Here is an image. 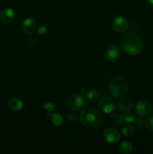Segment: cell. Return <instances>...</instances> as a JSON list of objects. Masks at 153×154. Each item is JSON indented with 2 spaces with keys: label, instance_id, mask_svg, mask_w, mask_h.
I'll list each match as a JSON object with an SVG mask.
<instances>
[{
  "label": "cell",
  "instance_id": "obj_18",
  "mask_svg": "<svg viewBox=\"0 0 153 154\" xmlns=\"http://www.w3.org/2000/svg\"><path fill=\"white\" fill-rule=\"evenodd\" d=\"M123 118H124V122H126V123H134V121L136 119V116L131 112H126L123 115Z\"/></svg>",
  "mask_w": 153,
  "mask_h": 154
},
{
  "label": "cell",
  "instance_id": "obj_16",
  "mask_svg": "<svg viewBox=\"0 0 153 154\" xmlns=\"http://www.w3.org/2000/svg\"><path fill=\"white\" fill-rule=\"evenodd\" d=\"M111 118L113 120L114 123L116 125H118V126H121V125H122L124 122L123 116L120 113H113V114L111 115Z\"/></svg>",
  "mask_w": 153,
  "mask_h": 154
},
{
  "label": "cell",
  "instance_id": "obj_8",
  "mask_svg": "<svg viewBox=\"0 0 153 154\" xmlns=\"http://www.w3.org/2000/svg\"><path fill=\"white\" fill-rule=\"evenodd\" d=\"M120 56V49L116 44L109 45L105 51V58L110 62H115Z\"/></svg>",
  "mask_w": 153,
  "mask_h": 154
},
{
  "label": "cell",
  "instance_id": "obj_19",
  "mask_svg": "<svg viewBox=\"0 0 153 154\" xmlns=\"http://www.w3.org/2000/svg\"><path fill=\"white\" fill-rule=\"evenodd\" d=\"M122 134L124 135V136H130L134 134V129L132 126H125L122 130Z\"/></svg>",
  "mask_w": 153,
  "mask_h": 154
},
{
  "label": "cell",
  "instance_id": "obj_15",
  "mask_svg": "<svg viewBox=\"0 0 153 154\" xmlns=\"http://www.w3.org/2000/svg\"><path fill=\"white\" fill-rule=\"evenodd\" d=\"M86 97L90 102H95L100 97V92L98 90L93 89V90H91L87 92L86 94Z\"/></svg>",
  "mask_w": 153,
  "mask_h": 154
},
{
  "label": "cell",
  "instance_id": "obj_23",
  "mask_svg": "<svg viewBox=\"0 0 153 154\" xmlns=\"http://www.w3.org/2000/svg\"><path fill=\"white\" fill-rule=\"evenodd\" d=\"M46 32V27L44 26H42L39 27L38 29V33L40 35H42L45 34V32Z\"/></svg>",
  "mask_w": 153,
  "mask_h": 154
},
{
  "label": "cell",
  "instance_id": "obj_25",
  "mask_svg": "<svg viewBox=\"0 0 153 154\" xmlns=\"http://www.w3.org/2000/svg\"><path fill=\"white\" fill-rule=\"evenodd\" d=\"M148 4L151 6L152 8H153V0H146Z\"/></svg>",
  "mask_w": 153,
  "mask_h": 154
},
{
  "label": "cell",
  "instance_id": "obj_24",
  "mask_svg": "<svg viewBox=\"0 0 153 154\" xmlns=\"http://www.w3.org/2000/svg\"><path fill=\"white\" fill-rule=\"evenodd\" d=\"M28 45L29 47H31V48H33V47H35L36 45H37V42H35V41L34 40V39H31L30 41H28Z\"/></svg>",
  "mask_w": 153,
  "mask_h": 154
},
{
  "label": "cell",
  "instance_id": "obj_1",
  "mask_svg": "<svg viewBox=\"0 0 153 154\" xmlns=\"http://www.w3.org/2000/svg\"><path fill=\"white\" fill-rule=\"evenodd\" d=\"M120 45L123 51L129 56H136L142 49L140 38L134 32H128L123 35L120 41Z\"/></svg>",
  "mask_w": 153,
  "mask_h": 154
},
{
  "label": "cell",
  "instance_id": "obj_11",
  "mask_svg": "<svg viewBox=\"0 0 153 154\" xmlns=\"http://www.w3.org/2000/svg\"><path fill=\"white\" fill-rule=\"evenodd\" d=\"M14 18V11L10 8H4L0 12V21L2 23H10Z\"/></svg>",
  "mask_w": 153,
  "mask_h": 154
},
{
  "label": "cell",
  "instance_id": "obj_7",
  "mask_svg": "<svg viewBox=\"0 0 153 154\" xmlns=\"http://www.w3.org/2000/svg\"><path fill=\"white\" fill-rule=\"evenodd\" d=\"M112 27L118 33H124L128 27V22L127 19L122 16H117L112 20Z\"/></svg>",
  "mask_w": 153,
  "mask_h": 154
},
{
  "label": "cell",
  "instance_id": "obj_12",
  "mask_svg": "<svg viewBox=\"0 0 153 154\" xmlns=\"http://www.w3.org/2000/svg\"><path fill=\"white\" fill-rule=\"evenodd\" d=\"M133 105V102L129 98H122L118 102V108L120 111H128Z\"/></svg>",
  "mask_w": 153,
  "mask_h": 154
},
{
  "label": "cell",
  "instance_id": "obj_14",
  "mask_svg": "<svg viewBox=\"0 0 153 154\" xmlns=\"http://www.w3.org/2000/svg\"><path fill=\"white\" fill-rule=\"evenodd\" d=\"M119 150L122 153H130L132 152V150H133V146H132V144L129 141H124L120 143Z\"/></svg>",
  "mask_w": 153,
  "mask_h": 154
},
{
  "label": "cell",
  "instance_id": "obj_6",
  "mask_svg": "<svg viewBox=\"0 0 153 154\" xmlns=\"http://www.w3.org/2000/svg\"><path fill=\"white\" fill-rule=\"evenodd\" d=\"M85 105V100L81 95L74 94L70 96L67 101V105L70 110L77 111L82 109Z\"/></svg>",
  "mask_w": 153,
  "mask_h": 154
},
{
  "label": "cell",
  "instance_id": "obj_21",
  "mask_svg": "<svg viewBox=\"0 0 153 154\" xmlns=\"http://www.w3.org/2000/svg\"><path fill=\"white\" fill-rule=\"evenodd\" d=\"M44 109L46 110L47 111H53L55 109V105L54 104L51 103V102H47V103H45L43 106Z\"/></svg>",
  "mask_w": 153,
  "mask_h": 154
},
{
  "label": "cell",
  "instance_id": "obj_5",
  "mask_svg": "<svg viewBox=\"0 0 153 154\" xmlns=\"http://www.w3.org/2000/svg\"><path fill=\"white\" fill-rule=\"evenodd\" d=\"M136 113L140 117H146L152 111V105L146 99H141L138 101L135 106Z\"/></svg>",
  "mask_w": 153,
  "mask_h": 154
},
{
  "label": "cell",
  "instance_id": "obj_3",
  "mask_svg": "<svg viewBox=\"0 0 153 154\" xmlns=\"http://www.w3.org/2000/svg\"><path fill=\"white\" fill-rule=\"evenodd\" d=\"M129 90V84L124 77L117 76L112 78L108 86V92L114 98H122L125 96Z\"/></svg>",
  "mask_w": 153,
  "mask_h": 154
},
{
  "label": "cell",
  "instance_id": "obj_9",
  "mask_svg": "<svg viewBox=\"0 0 153 154\" xmlns=\"http://www.w3.org/2000/svg\"><path fill=\"white\" fill-rule=\"evenodd\" d=\"M121 135L119 132L114 128H108L104 132V138L106 142L110 144H114L120 140Z\"/></svg>",
  "mask_w": 153,
  "mask_h": 154
},
{
  "label": "cell",
  "instance_id": "obj_22",
  "mask_svg": "<svg viewBox=\"0 0 153 154\" xmlns=\"http://www.w3.org/2000/svg\"><path fill=\"white\" fill-rule=\"evenodd\" d=\"M134 126H136V128H142L143 126L144 122L142 118H136V117L135 120L134 121Z\"/></svg>",
  "mask_w": 153,
  "mask_h": 154
},
{
  "label": "cell",
  "instance_id": "obj_10",
  "mask_svg": "<svg viewBox=\"0 0 153 154\" xmlns=\"http://www.w3.org/2000/svg\"><path fill=\"white\" fill-rule=\"evenodd\" d=\"M22 30L27 35H32L35 32L37 28V24L33 18L28 17L24 20L22 23Z\"/></svg>",
  "mask_w": 153,
  "mask_h": 154
},
{
  "label": "cell",
  "instance_id": "obj_13",
  "mask_svg": "<svg viewBox=\"0 0 153 154\" xmlns=\"http://www.w3.org/2000/svg\"><path fill=\"white\" fill-rule=\"evenodd\" d=\"M23 106L22 100L19 98H12L8 102V107L11 111H18L21 109Z\"/></svg>",
  "mask_w": 153,
  "mask_h": 154
},
{
  "label": "cell",
  "instance_id": "obj_4",
  "mask_svg": "<svg viewBox=\"0 0 153 154\" xmlns=\"http://www.w3.org/2000/svg\"><path fill=\"white\" fill-rule=\"evenodd\" d=\"M98 107L102 112L105 114H111L116 109V103L112 98L109 96H104L100 98L98 102Z\"/></svg>",
  "mask_w": 153,
  "mask_h": 154
},
{
  "label": "cell",
  "instance_id": "obj_20",
  "mask_svg": "<svg viewBox=\"0 0 153 154\" xmlns=\"http://www.w3.org/2000/svg\"><path fill=\"white\" fill-rule=\"evenodd\" d=\"M145 126L148 130L153 131V116H149L146 119Z\"/></svg>",
  "mask_w": 153,
  "mask_h": 154
},
{
  "label": "cell",
  "instance_id": "obj_17",
  "mask_svg": "<svg viewBox=\"0 0 153 154\" xmlns=\"http://www.w3.org/2000/svg\"><path fill=\"white\" fill-rule=\"evenodd\" d=\"M51 116H52V123L56 126H61L62 123V117L61 114H51Z\"/></svg>",
  "mask_w": 153,
  "mask_h": 154
},
{
  "label": "cell",
  "instance_id": "obj_2",
  "mask_svg": "<svg viewBox=\"0 0 153 154\" xmlns=\"http://www.w3.org/2000/svg\"><path fill=\"white\" fill-rule=\"evenodd\" d=\"M80 120L86 127L95 129L101 124L102 117L100 113L95 108H87L81 112Z\"/></svg>",
  "mask_w": 153,
  "mask_h": 154
}]
</instances>
